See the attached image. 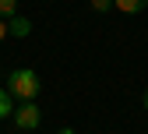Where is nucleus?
<instances>
[{
	"label": "nucleus",
	"mask_w": 148,
	"mask_h": 134,
	"mask_svg": "<svg viewBox=\"0 0 148 134\" xmlns=\"http://www.w3.org/2000/svg\"><path fill=\"white\" fill-rule=\"evenodd\" d=\"M42 81H39V74H35L32 67H18L7 74V92L14 95V102L21 99V102H35V95H39Z\"/></svg>",
	"instance_id": "1"
},
{
	"label": "nucleus",
	"mask_w": 148,
	"mask_h": 134,
	"mask_svg": "<svg viewBox=\"0 0 148 134\" xmlns=\"http://www.w3.org/2000/svg\"><path fill=\"white\" fill-rule=\"evenodd\" d=\"M14 124L21 127V131H35L39 127V120H42V113H39V106L35 102H21V106H14Z\"/></svg>",
	"instance_id": "2"
},
{
	"label": "nucleus",
	"mask_w": 148,
	"mask_h": 134,
	"mask_svg": "<svg viewBox=\"0 0 148 134\" xmlns=\"http://www.w3.org/2000/svg\"><path fill=\"white\" fill-rule=\"evenodd\" d=\"M28 32H32V21H28V18H21V14H14L11 21H7V35H14V39H25Z\"/></svg>",
	"instance_id": "3"
},
{
	"label": "nucleus",
	"mask_w": 148,
	"mask_h": 134,
	"mask_svg": "<svg viewBox=\"0 0 148 134\" xmlns=\"http://www.w3.org/2000/svg\"><path fill=\"white\" fill-rule=\"evenodd\" d=\"M113 7H120L123 14H138L148 7V0H113Z\"/></svg>",
	"instance_id": "4"
},
{
	"label": "nucleus",
	"mask_w": 148,
	"mask_h": 134,
	"mask_svg": "<svg viewBox=\"0 0 148 134\" xmlns=\"http://www.w3.org/2000/svg\"><path fill=\"white\" fill-rule=\"evenodd\" d=\"M11 113H14V95L7 88H0V120H7Z\"/></svg>",
	"instance_id": "5"
},
{
	"label": "nucleus",
	"mask_w": 148,
	"mask_h": 134,
	"mask_svg": "<svg viewBox=\"0 0 148 134\" xmlns=\"http://www.w3.org/2000/svg\"><path fill=\"white\" fill-rule=\"evenodd\" d=\"M18 14V0H0V21H11Z\"/></svg>",
	"instance_id": "6"
},
{
	"label": "nucleus",
	"mask_w": 148,
	"mask_h": 134,
	"mask_svg": "<svg viewBox=\"0 0 148 134\" xmlns=\"http://www.w3.org/2000/svg\"><path fill=\"white\" fill-rule=\"evenodd\" d=\"M113 7V0H92V11H109Z\"/></svg>",
	"instance_id": "7"
},
{
	"label": "nucleus",
	"mask_w": 148,
	"mask_h": 134,
	"mask_svg": "<svg viewBox=\"0 0 148 134\" xmlns=\"http://www.w3.org/2000/svg\"><path fill=\"white\" fill-rule=\"evenodd\" d=\"M7 39V21H0V43Z\"/></svg>",
	"instance_id": "8"
},
{
	"label": "nucleus",
	"mask_w": 148,
	"mask_h": 134,
	"mask_svg": "<svg viewBox=\"0 0 148 134\" xmlns=\"http://www.w3.org/2000/svg\"><path fill=\"white\" fill-rule=\"evenodd\" d=\"M57 134H74V131H71V127H60V131H57Z\"/></svg>",
	"instance_id": "9"
},
{
	"label": "nucleus",
	"mask_w": 148,
	"mask_h": 134,
	"mask_svg": "<svg viewBox=\"0 0 148 134\" xmlns=\"http://www.w3.org/2000/svg\"><path fill=\"white\" fill-rule=\"evenodd\" d=\"M145 109H148V92H145Z\"/></svg>",
	"instance_id": "10"
}]
</instances>
